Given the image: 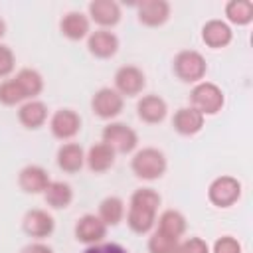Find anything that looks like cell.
Listing matches in <instances>:
<instances>
[{"label":"cell","instance_id":"obj_32","mask_svg":"<svg viewBox=\"0 0 253 253\" xmlns=\"http://www.w3.org/2000/svg\"><path fill=\"white\" fill-rule=\"evenodd\" d=\"M16 67V57H14V51L0 43V77H8Z\"/></svg>","mask_w":253,"mask_h":253},{"label":"cell","instance_id":"obj_9","mask_svg":"<svg viewBox=\"0 0 253 253\" xmlns=\"http://www.w3.org/2000/svg\"><path fill=\"white\" fill-rule=\"evenodd\" d=\"M22 227L24 231L34 237V239H45L53 233L55 229V221H53V215L47 213L45 210H40V208H34V210H28L24 219H22Z\"/></svg>","mask_w":253,"mask_h":253},{"label":"cell","instance_id":"obj_19","mask_svg":"<svg viewBox=\"0 0 253 253\" xmlns=\"http://www.w3.org/2000/svg\"><path fill=\"white\" fill-rule=\"evenodd\" d=\"M57 166L67 172V174H75L83 168L85 164V150L81 148V144L77 142H65L59 146L57 150Z\"/></svg>","mask_w":253,"mask_h":253},{"label":"cell","instance_id":"obj_17","mask_svg":"<svg viewBox=\"0 0 253 253\" xmlns=\"http://www.w3.org/2000/svg\"><path fill=\"white\" fill-rule=\"evenodd\" d=\"M204 115L192 107H182L174 113L172 117V126L178 134H184V136H194L198 134L202 128H204Z\"/></svg>","mask_w":253,"mask_h":253},{"label":"cell","instance_id":"obj_16","mask_svg":"<svg viewBox=\"0 0 253 253\" xmlns=\"http://www.w3.org/2000/svg\"><path fill=\"white\" fill-rule=\"evenodd\" d=\"M136 113H138L140 121H144L148 125H158V123H162L166 119L168 105L158 95H144L136 103Z\"/></svg>","mask_w":253,"mask_h":253},{"label":"cell","instance_id":"obj_22","mask_svg":"<svg viewBox=\"0 0 253 253\" xmlns=\"http://www.w3.org/2000/svg\"><path fill=\"white\" fill-rule=\"evenodd\" d=\"M43 200L53 210H65L73 202V188L67 182L51 180L43 192Z\"/></svg>","mask_w":253,"mask_h":253},{"label":"cell","instance_id":"obj_18","mask_svg":"<svg viewBox=\"0 0 253 253\" xmlns=\"http://www.w3.org/2000/svg\"><path fill=\"white\" fill-rule=\"evenodd\" d=\"M59 30L67 40L79 42L91 34V22L81 12H67L59 22Z\"/></svg>","mask_w":253,"mask_h":253},{"label":"cell","instance_id":"obj_27","mask_svg":"<svg viewBox=\"0 0 253 253\" xmlns=\"http://www.w3.org/2000/svg\"><path fill=\"white\" fill-rule=\"evenodd\" d=\"M225 16L235 26H247L253 20V2L251 0H229L225 4Z\"/></svg>","mask_w":253,"mask_h":253},{"label":"cell","instance_id":"obj_29","mask_svg":"<svg viewBox=\"0 0 253 253\" xmlns=\"http://www.w3.org/2000/svg\"><path fill=\"white\" fill-rule=\"evenodd\" d=\"M24 101H26V95L22 93L16 79H6L4 83H0V103L2 105L16 107V105H22Z\"/></svg>","mask_w":253,"mask_h":253},{"label":"cell","instance_id":"obj_11","mask_svg":"<svg viewBox=\"0 0 253 253\" xmlns=\"http://www.w3.org/2000/svg\"><path fill=\"white\" fill-rule=\"evenodd\" d=\"M87 49L99 59H109L119 51V38L111 30H95L87 36Z\"/></svg>","mask_w":253,"mask_h":253},{"label":"cell","instance_id":"obj_31","mask_svg":"<svg viewBox=\"0 0 253 253\" xmlns=\"http://www.w3.org/2000/svg\"><path fill=\"white\" fill-rule=\"evenodd\" d=\"M176 253H210V245L202 237H190V239L178 243Z\"/></svg>","mask_w":253,"mask_h":253},{"label":"cell","instance_id":"obj_20","mask_svg":"<svg viewBox=\"0 0 253 253\" xmlns=\"http://www.w3.org/2000/svg\"><path fill=\"white\" fill-rule=\"evenodd\" d=\"M18 121L26 128H40L47 121V107H45V103L38 101V99L24 101L20 105V109H18Z\"/></svg>","mask_w":253,"mask_h":253},{"label":"cell","instance_id":"obj_5","mask_svg":"<svg viewBox=\"0 0 253 253\" xmlns=\"http://www.w3.org/2000/svg\"><path fill=\"white\" fill-rule=\"evenodd\" d=\"M241 198V182L233 176H217L208 188V200L217 208H231Z\"/></svg>","mask_w":253,"mask_h":253},{"label":"cell","instance_id":"obj_23","mask_svg":"<svg viewBox=\"0 0 253 253\" xmlns=\"http://www.w3.org/2000/svg\"><path fill=\"white\" fill-rule=\"evenodd\" d=\"M154 223H156V211L146 210V208H138V206H128L126 225L130 227V231L144 235L154 227Z\"/></svg>","mask_w":253,"mask_h":253},{"label":"cell","instance_id":"obj_36","mask_svg":"<svg viewBox=\"0 0 253 253\" xmlns=\"http://www.w3.org/2000/svg\"><path fill=\"white\" fill-rule=\"evenodd\" d=\"M4 34H6V22L0 18V40L4 38Z\"/></svg>","mask_w":253,"mask_h":253},{"label":"cell","instance_id":"obj_33","mask_svg":"<svg viewBox=\"0 0 253 253\" xmlns=\"http://www.w3.org/2000/svg\"><path fill=\"white\" fill-rule=\"evenodd\" d=\"M213 253H241V243L231 235H223L213 243Z\"/></svg>","mask_w":253,"mask_h":253},{"label":"cell","instance_id":"obj_24","mask_svg":"<svg viewBox=\"0 0 253 253\" xmlns=\"http://www.w3.org/2000/svg\"><path fill=\"white\" fill-rule=\"evenodd\" d=\"M16 83L20 85L22 93L26 95V101L38 97L42 91H43V77L40 71L32 69V67H22L18 73H16Z\"/></svg>","mask_w":253,"mask_h":253},{"label":"cell","instance_id":"obj_13","mask_svg":"<svg viewBox=\"0 0 253 253\" xmlns=\"http://www.w3.org/2000/svg\"><path fill=\"white\" fill-rule=\"evenodd\" d=\"M170 18V4L166 0H142L138 4V22L148 28H158Z\"/></svg>","mask_w":253,"mask_h":253},{"label":"cell","instance_id":"obj_25","mask_svg":"<svg viewBox=\"0 0 253 253\" xmlns=\"http://www.w3.org/2000/svg\"><path fill=\"white\" fill-rule=\"evenodd\" d=\"M99 219L109 227V225H119L125 217V202L119 196H107L99 204Z\"/></svg>","mask_w":253,"mask_h":253},{"label":"cell","instance_id":"obj_7","mask_svg":"<svg viewBox=\"0 0 253 253\" xmlns=\"http://www.w3.org/2000/svg\"><path fill=\"white\" fill-rule=\"evenodd\" d=\"M146 77L136 65H123L115 73V91L123 97H136L142 93Z\"/></svg>","mask_w":253,"mask_h":253},{"label":"cell","instance_id":"obj_3","mask_svg":"<svg viewBox=\"0 0 253 253\" xmlns=\"http://www.w3.org/2000/svg\"><path fill=\"white\" fill-rule=\"evenodd\" d=\"M172 69L176 73V77L184 83H200L206 77L208 71V63L204 59V55L196 49H182L176 53Z\"/></svg>","mask_w":253,"mask_h":253},{"label":"cell","instance_id":"obj_1","mask_svg":"<svg viewBox=\"0 0 253 253\" xmlns=\"http://www.w3.org/2000/svg\"><path fill=\"white\" fill-rule=\"evenodd\" d=\"M166 166H168L166 154L154 146L136 150L130 160V168L134 176L140 180H158L166 172Z\"/></svg>","mask_w":253,"mask_h":253},{"label":"cell","instance_id":"obj_21","mask_svg":"<svg viewBox=\"0 0 253 253\" xmlns=\"http://www.w3.org/2000/svg\"><path fill=\"white\" fill-rule=\"evenodd\" d=\"M85 162L89 166L91 172L95 174H101V172H107L113 164H115V150L111 146H107L103 140L93 144L87 154H85Z\"/></svg>","mask_w":253,"mask_h":253},{"label":"cell","instance_id":"obj_28","mask_svg":"<svg viewBox=\"0 0 253 253\" xmlns=\"http://www.w3.org/2000/svg\"><path fill=\"white\" fill-rule=\"evenodd\" d=\"M160 202H162V198H160V194L156 190H152V188H140V190H134L132 192L128 206H138V208H146V210L158 211Z\"/></svg>","mask_w":253,"mask_h":253},{"label":"cell","instance_id":"obj_35","mask_svg":"<svg viewBox=\"0 0 253 253\" xmlns=\"http://www.w3.org/2000/svg\"><path fill=\"white\" fill-rule=\"evenodd\" d=\"M20 253H53V249L42 241H36V243H28L26 247H22Z\"/></svg>","mask_w":253,"mask_h":253},{"label":"cell","instance_id":"obj_26","mask_svg":"<svg viewBox=\"0 0 253 253\" xmlns=\"http://www.w3.org/2000/svg\"><path fill=\"white\" fill-rule=\"evenodd\" d=\"M158 231L174 239H180L186 231V217L178 210H164L158 215Z\"/></svg>","mask_w":253,"mask_h":253},{"label":"cell","instance_id":"obj_8","mask_svg":"<svg viewBox=\"0 0 253 253\" xmlns=\"http://www.w3.org/2000/svg\"><path fill=\"white\" fill-rule=\"evenodd\" d=\"M49 130L59 140H69L81 130V117L73 109H59L49 119Z\"/></svg>","mask_w":253,"mask_h":253},{"label":"cell","instance_id":"obj_6","mask_svg":"<svg viewBox=\"0 0 253 253\" xmlns=\"http://www.w3.org/2000/svg\"><path fill=\"white\" fill-rule=\"evenodd\" d=\"M125 107V97L119 95L115 89L111 87H101L99 91H95L93 99H91V109L99 119H115L123 113Z\"/></svg>","mask_w":253,"mask_h":253},{"label":"cell","instance_id":"obj_2","mask_svg":"<svg viewBox=\"0 0 253 253\" xmlns=\"http://www.w3.org/2000/svg\"><path fill=\"white\" fill-rule=\"evenodd\" d=\"M223 103H225L223 91L211 81H200L190 91V107L200 111L204 117L217 115L223 109Z\"/></svg>","mask_w":253,"mask_h":253},{"label":"cell","instance_id":"obj_30","mask_svg":"<svg viewBox=\"0 0 253 253\" xmlns=\"http://www.w3.org/2000/svg\"><path fill=\"white\" fill-rule=\"evenodd\" d=\"M180 239H174L170 235H164L162 231H154L148 237V253H176Z\"/></svg>","mask_w":253,"mask_h":253},{"label":"cell","instance_id":"obj_14","mask_svg":"<svg viewBox=\"0 0 253 253\" xmlns=\"http://www.w3.org/2000/svg\"><path fill=\"white\" fill-rule=\"evenodd\" d=\"M202 40H204V43L208 47L219 49V47H225V45L231 43L233 32H231V28H229L227 22L213 18V20H208L204 24V28H202Z\"/></svg>","mask_w":253,"mask_h":253},{"label":"cell","instance_id":"obj_34","mask_svg":"<svg viewBox=\"0 0 253 253\" xmlns=\"http://www.w3.org/2000/svg\"><path fill=\"white\" fill-rule=\"evenodd\" d=\"M83 253H128V251L119 243H95V245H87Z\"/></svg>","mask_w":253,"mask_h":253},{"label":"cell","instance_id":"obj_4","mask_svg":"<svg viewBox=\"0 0 253 253\" xmlns=\"http://www.w3.org/2000/svg\"><path fill=\"white\" fill-rule=\"evenodd\" d=\"M103 142L115 150V154H128L138 144V134L125 123H109L103 128Z\"/></svg>","mask_w":253,"mask_h":253},{"label":"cell","instance_id":"obj_15","mask_svg":"<svg viewBox=\"0 0 253 253\" xmlns=\"http://www.w3.org/2000/svg\"><path fill=\"white\" fill-rule=\"evenodd\" d=\"M89 16L95 24L101 26V30H107L119 24L121 6L115 0H93L89 4Z\"/></svg>","mask_w":253,"mask_h":253},{"label":"cell","instance_id":"obj_10","mask_svg":"<svg viewBox=\"0 0 253 253\" xmlns=\"http://www.w3.org/2000/svg\"><path fill=\"white\" fill-rule=\"evenodd\" d=\"M107 235V225L95 213H85L75 223V239L85 245L101 243Z\"/></svg>","mask_w":253,"mask_h":253},{"label":"cell","instance_id":"obj_12","mask_svg":"<svg viewBox=\"0 0 253 253\" xmlns=\"http://www.w3.org/2000/svg\"><path fill=\"white\" fill-rule=\"evenodd\" d=\"M49 182L51 180H49L47 170L38 164H28L18 174V186L26 194H43Z\"/></svg>","mask_w":253,"mask_h":253}]
</instances>
